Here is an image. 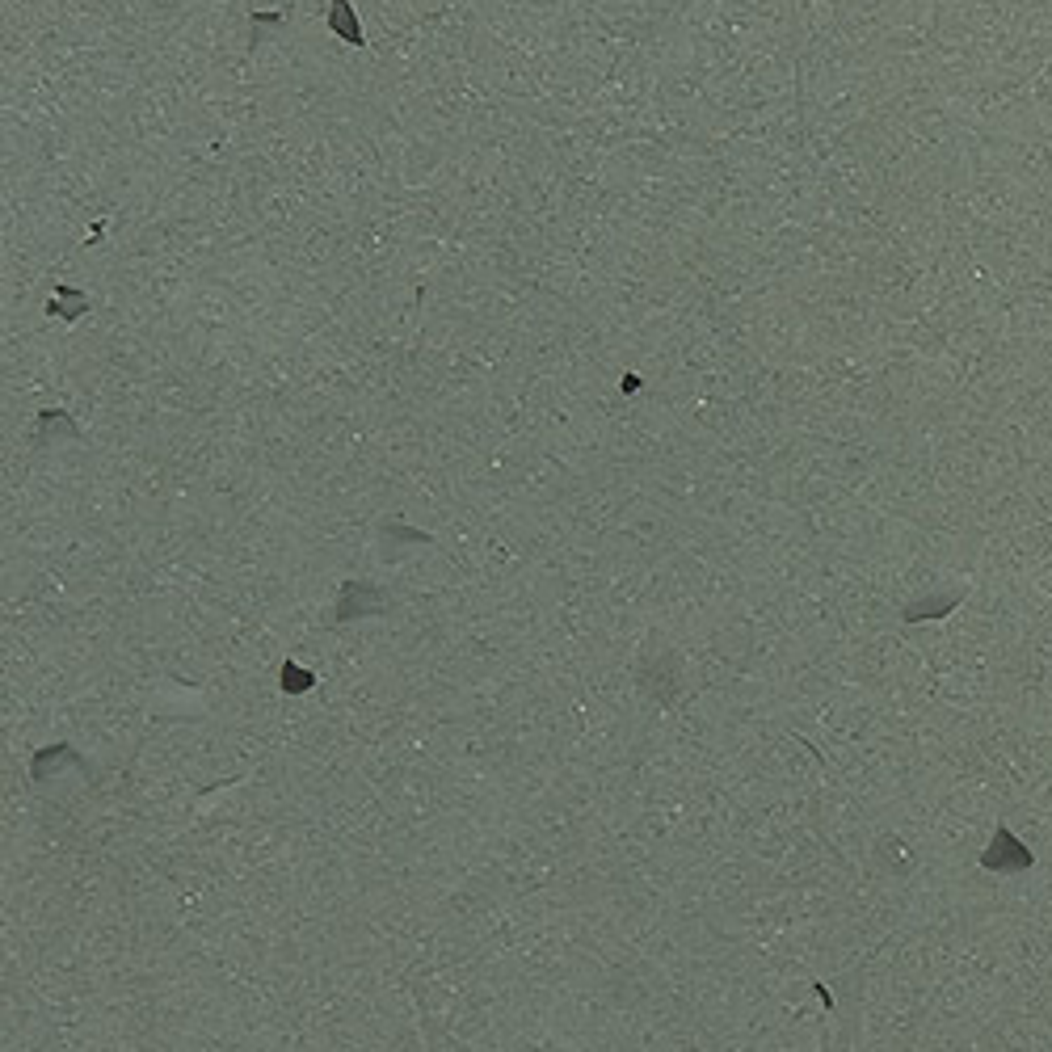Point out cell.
Returning <instances> with one entry per match:
<instances>
[{"instance_id": "obj_1", "label": "cell", "mask_w": 1052, "mask_h": 1052, "mask_svg": "<svg viewBox=\"0 0 1052 1052\" xmlns=\"http://www.w3.org/2000/svg\"><path fill=\"white\" fill-rule=\"evenodd\" d=\"M981 867H989V872H1006V876H1015V872H1027L1031 867V851L1027 846L1010 834L1006 825L994 829V842H989V851L981 855Z\"/></svg>"}]
</instances>
